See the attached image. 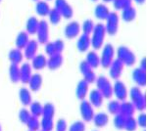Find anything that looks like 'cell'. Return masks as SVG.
<instances>
[{"label":"cell","instance_id":"cell-1","mask_svg":"<svg viewBox=\"0 0 147 131\" xmlns=\"http://www.w3.org/2000/svg\"><path fill=\"white\" fill-rule=\"evenodd\" d=\"M106 36L105 26L101 23H98L94 26L92 30V37L90 38V43L94 50H99L102 48L104 44V40Z\"/></svg>","mask_w":147,"mask_h":131},{"label":"cell","instance_id":"cell-2","mask_svg":"<svg viewBox=\"0 0 147 131\" xmlns=\"http://www.w3.org/2000/svg\"><path fill=\"white\" fill-rule=\"evenodd\" d=\"M129 98L136 110L143 112L146 108V98L138 86H134L129 90Z\"/></svg>","mask_w":147,"mask_h":131},{"label":"cell","instance_id":"cell-3","mask_svg":"<svg viewBox=\"0 0 147 131\" xmlns=\"http://www.w3.org/2000/svg\"><path fill=\"white\" fill-rule=\"evenodd\" d=\"M117 57L125 66H127V67H132L136 62V54H134L129 47L124 46V45L118 47Z\"/></svg>","mask_w":147,"mask_h":131},{"label":"cell","instance_id":"cell-4","mask_svg":"<svg viewBox=\"0 0 147 131\" xmlns=\"http://www.w3.org/2000/svg\"><path fill=\"white\" fill-rule=\"evenodd\" d=\"M96 86L97 90H99L102 96L106 99H110L113 96V86L111 84L110 80L104 75L96 77Z\"/></svg>","mask_w":147,"mask_h":131},{"label":"cell","instance_id":"cell-5","mask_svg":"<svg viewBox=\"0 0 147 131\" xmlns=\"http://www.w3.org/2000/svg\"><path fill=\"white\" fill-rule=\"evenodd\" d=\"M114 55H115V49L113 45L110 43L104 45L100 57V65L104 69H108L110 67L114 60Z\"/></svg>","mask_w":147,"mask_h":131},{"label":"cell","instance_id":"cell-6","mask_svg":"<svg viewBox=\"0 0 147 131\" xmlns=\"http://www.w3.org/2000/svg\"><path fill=\"white\" fill-rule=\"evenodd\" d=\"M119 21L120 18L117 12H110L108 17L106 18V33L110 35H115L119 30Z\"/></svg>","mask_w":147,"mask_h":131},{"label":"cell","instance_id":"cell-7","mask_svg":"<svg viewBox=\"0 0 147 131\" xmlns=\"http://www.w3.org/2000/svg\"><path fill=\"white\" fill-rule=\"evenodd\" d=\"M80 112L82 120L86 122H90L94 116V110L92 105L87 100H82L80 105Z\"/></svg>","mask_w":147,"mask_h":131},{"label":"cell","instance_id":"cell-8","mask_svg":"<svg viewBox=\"0 0 147 131\" xmlns=\"http://www.w3.org/2000/svg\"><path fill=\"white\" fill-rule=\"evenodd\" d=\"M37 42L41 44H45L49 39V27L48 23L45 20H41L38 23V28L36 30Z\"/></svg>","mask_w":147,"mask_h":131},{"label":"cell","instance_id":"cell-9","mask_svg":"<svg viewBox=\"0 0 147 131\" xmlns=\"http://www.w3.org/2000/svg\"><path fill=\"white\" fill-rule=\"evenodd\" d=\"M80 73H82L84 79L88 83V84L95 82L96 75L94 73L93 69H92L85 61H82L80 63Z\"/></svg>","mask_w":147,"mask_h":131},{"label":"cell","instance_id":"cell-10","mask_svg":"<svg viewBox=\"0 0 147 131\" xmlns=\"http://www.w3.org/2000/svg\"><path fill=\"white\" fill-rule=\"evenodd\" d=\"M113 94H115L118 101H125L127 98V89L125 83L119 79H116L113 85Z\"/></svg>","mask_w":147,"mask_h":131},{"label":"cell","instance_id":"cell-11","mask_svg":"<svg viewBox=\"0 0 147 131\" xmlns=\"http://www.w3.org/2000/svg\"><path fill=\"white\" fill-rule=\"evenodd\" d=\"M80 25L77 21H72L64 28V34L68 39H73L80 34Z\"/></svg>","mask_w":147,"mask_h":131},{"label":"cell","instance_id":"cell-12","mask_svg":"<svg viewBox=\"0 0 147 131\" xmlns=\"http://www.w3.org/2000/svg\"><path fill=\"white\" fill-rule=\"evenodd\" d=\"M125 65L121 62L119 59H116L113 60V62L111 63L110 67H109V73H110V77L113 79H119L120 77L122 75L123 70H124Z\"/></svg>","mask_w":147,"mask_h":131},{"label":"cell","instance_id":"cell-13","mask_svg":"<svg viewBox=\"0 0 147 131\" xmlns=\"http://www.w3.org/2000/svg\"><path fill=\"white\" fill-rule=\"evenodd\" d=\"M24 56L28 59V60H32V58L36 55V52L38 50V42L35 39H32L28 42L26 47L24 48Z\"/></svg>","mask_w":147,"mask_h":131},{"label":"cell","instance_id":"cell-14","mask_svg":"<svg viewBox=\"0 0 147 131\" xmlns=\"http://www.w3.org/2000/svg\"><path fill=\"white\" fill-rule=\"evenodd\" d=\"M63 56L62 54H54L52 56H49V59L47 60V64H46V67L51 71H55V70H58L61 66L63 65Z\"/></svg>","mask_w":147,"mask_h":131},{"label":"cell","instance_id":"cell-15","mask_svg":"<svg viewBox=\"0 0 147 131\" xmlns=\"http://www.w3.org/2000/svg\"><path fill=\"white\" fill-rule=\"evenodd\" d=\"M32 75V68L28 63H24L20 68V81L27 84Z\"/></svg>","mask_w":147,"mask_h":131},{"label":"cell","instance_id":"cell-16","mask_svg":"<svg viewBox=\"0 0 147 131\" xmlns=\"http://www.w3.org/2000/svg\"><path fill=\"white\" fill-rule=\"evenodd\" d=\"M131 77L134 81L138 86H145L146 85V73L140 68H136L132 71Z\"/></svg>","mask_w":147,"mask_h":131},{"label":"cell","instance_id":"cell-17","mask_svg":"<svg viewBox=\"0 0 147 131\" xmlns=\"http://www.w3.org/2000/svg\"><path fill=\"white\" fill-rule=\"evenodd\" d=\"M88 89H89V84L85 81L84 79L80 80L79 83L77 85V88H76V95H77L78 99L80 100H84L85 97L87 96V93H88Z\"/></svg>","mask_w":147,"mask_h":131},{"label":"cell","instance_id":"cell-18","mask_svg":"<svg viewBox=\"0 0 147 131\" xmlns=\"http://www.w3.org/2000/svg\"><path fill=\"white\" fill-rule=\"evenodd\" d=\"M104 97L102 96L100 91L97 89L91 90L89 93V103L92 105V107L94 108H100L103 104Z\"/></svg>","mask_w":147,"mask_h":131},{"label":"cell","instance_id":"cell-19","mask_svg":"<svg viewBox=\"0 0 147 131\" xmlns=\"http://www.w3.org/2000/svg\"><path fill=\"white\" fill-rule=\"evenodd\" d=\"M90 45V36L88 34H84V33L80 35L77 41V48L80 53L86 52Z\"/></svg>","mask_w":147,"mask_h":131},{"label":"cell","instance_id":"cell-20","mask_svg":"<svg viewBox=\"0 0 147 131\" xmlns=\"http://www.w3.org/2000/svg\"><path fill=\"white\" fill-rule=\"evenodd\" d=\"M136 113V108L129 101H123L120 105V114L125 118L132 116Z\"/></svg>","mask_w":147,"mask_h":131},{"label":"cell","instance_id":"cell-21","mask_svg":"<svg viewBox=\"0 0 147 131\" xmlns=\"http://www.w3.org/2000/svg\"><path fill=\"white\" fill-rule=\"evenodd\" d=\"M46 64H47V59L43 54L35 55L34 58L32 59V68H34L36 71L43 70L46 67Z\"/></svg>","mask_w":147,"mask_h":131},{"label":"cell","instance_id":"cell-22","mask_svg":"<svg viewBox=\"0 0 147 131\" xmlns=\"http://www.w3.org/2000/svg\"><path fill=\"white\" fill-rule=\"evenodd\" d=\"M42 81H43V78H42L41 75H39V73L32 75L30 80H28V85H30V90L34 92L38 91L42 85Z\"/></svg>","mask_w":147,"mask_h":131},{"label":"cell","instance_id":"cell-23","mask_svg":"<svg viewBox=\"0 0 147 131\" xmlns=\"http://www.w3.org/2000/svg\"><path fill=\"white\" fill-rule=\"evenodd\" d=\"M50 6L44 0H37V2L35 3V12L37 15L41 17L48 16L49 12H50Z\"/></svg>","mask_w":147,"mask_h":131},{"label":"cell","instance_id":"cell-24","mask_svg":"<svg viewBox=\"0 0 147 131\" xmlns=\"http://www.w3.org/2000/svg\"><path fill=\"white\" fill-rule=\"evenodd\" d=\"M94 122V125L96 127H104L108 124L109 122V116L104 112H101V113H98L96 115H94L93 118H92Z\"/></svg>","mask_w":147,"mask_h":131},{"label":"cell","instance_id":"cell-25","mask_svg":"<svg viewBox=\"0 0 147 131\" xmlns=\"http://www.w3.org/2000/svg\"><path fill=\"white\" fill-rule=\"evenodd\" d=\"M30 34L27 32H20L18 33L17 37L15 40V45L18 49L23 50L26 47V45L28 44V42L30 41Z\"/></svg>","mask_w":147,"mask_h":131},{"label":"cell","instance_id":"cell-26","mask_svg":"<svg viewBox=\"0 0 147 131\" xmlns=\"http://www.w3.org/2000/svg\"><path fill=\"white\" fill-rule=\"evenodd\" d=\"M19 99H20V102L24 106H30V104L32 102L30 91L26 87L20 88V90H19Z\"/></svg>","mask_w":147,"mask_h":131},{"label":"cell","instance_id":"cell-27","mask_svg":"<svg viewBox=\"0 0 147 131\" xmlns=\"http://www.w3.org/2000/svg\"><path fill=\"white\" fill-rule=\"evenodd\" d=\"M109 13V8L105 4H97L94 8V16L96 17L98 20H106V18L108 17Z\"/></svg>","mask_w":147,"mask_h":131},{"label":"cell","instance_id":"cell-28","mask_svg":"<svg viewBox=\"0 0 147 131\" xmlns=\"http://www.w3.org/2000/svg\"><path fill=\"white\" fill-rule=\"evenodd\" d=\"M38 23L39 21L37 20L36 17L34 16L30 17L27 20V23H26V32L28 34H35L37 28H38Z\"/></svg>","mask_w":147,"mask_h":131},{"label":"cell","instance_id":"cell-29","mask_svg":"<svg viewBox=\"0 0 147 131\" xmlns=\"http://www.w3.org/2000/svg\"><path fill=\"white\" fill-rule=\"evenodd\" d=\"M122 19L123 21H125V22H132V21L136 19V8H134V6H129L127 7V8L123 9L122 10Z\"/></svg>","mask_w":147,"mask_h":131},{"label":"cell","instance_id":"cell-30","mask_svg":"<svg viewBox=\"0 0 147 131\" xmlns=\"http://www.w3.org/2000/svg\"><path fill=\"white\" fill-rule=\"evenodd\" d=\"M8 58L12 64H15V65H19L23 62L24 59V54L22 53L20 49L18 48H14L10 50L8 54Z\"/></svg>","mask_w":147,"mask_h":131},{"label":"cell","instance_id":"cell-31","mask_svg":"<svg viewBox=\"0 0 147 131\" xmlns=\"http://www.w3.org/2000/svg\"><path fill=\"white\" fill-rule=\"evenodd\" d=\"M91 67L92 69H97L100 65V57L95 51H89L86 55V59L84 60Z\"/></svg>","mask_w":147,"mask_h":131},{"label":"cell","instance_id":"cell-32","mask_svg":"<svg viewBox=\"0 0 147 131\" xmlns=\"http://www.w3.org/2000/svg\"><path fill=\"white\" fill-rule=\"evenodd\" d=\"M9 77L13 83H17L20 81V68L18 65L11 64L9 68Z\"/></svg>","mask_w":147,"mask_h":131},{"label":"cell","instance_id":"cell-33","mask_svg":"<svg viewBox=\"0 0 147 131\" xmlns=\"http://www.w3.org/2000/svg\"><path fill=\"white\" fill-rule=\"evenodd\" d=\"M42 108L43 106L41 105V103L37 101L32 102L30 104V113L32 116H35V118H40L42 116Z\"/></svg>","mask_w":147,"mask_h":131},{"label":"cell","instance_id":"cell-34","mask_svg":"<svg viewBox=\"0 0 147 131\" xmlns=\"http://www.w3.org/2000/svg\"><path fill=\"white\" fill-rule=\"evenodd\" d=\"M55 116V107L52 103H46L42 108V118H53Z\"/></svg>","mask_w":147,"mask_h":131},{"label":"cell","instance_id":"cell-35","mask_svg":"<svg viewBox=\"0 0 147 131\" xmlns=\"http://www.w3.org/2000/svg\"><path fill=\"white\" fill-rule=\"evenodd\" d=\"M48 16H49V21H50V23L52 25H58V24L61 22L62 16H61V13L57 10L56 8L50 9V12H49Z\"/></svg>","mask_w":147,"mask_h":131},{"label":"cell","instance_id":"cell-36","mask_svg":"<svg viewBox=\"0 0 147 131\" xmlns=\"http://www.w3.org/2000/svg\"><path fill=\"white\" fill-rule=\"evenodd\" d=\"M124 129L127 131H136L137 129V122L134 116H127L125 118Z\"/></svg>","mask_w":147,"mask_h":131},{"label":"cell","instance_id":"cell-37","mask_svg":"<svg viewBox=\"0 0 147 131\" xmlns=\"http://www.w3.org/2000/svg\"><path fill=\"white\" fill-rule=\"evenodd\" d=\"M27 126L28 128V131H38L40 128V121L38 118H35V116H32L27 122Z\"/></svg>","mask_w":147,"mask_h":131},{"label":"cell","instance_id":"cell-38","mask_svg":"<svg viewBox=\"0 0 147 131\" xmlns=\"http://www.w3.org/2000/svg\"><path fill=\"white\" fill-rule=\"evenodd\" d=\"M120 105L121 103L118 100H112L108 103L107 109L108 112L111 114V115H117V114H120Z\"/></svg>","mask_w":147,"mask_h":131},{"label":"cell","instance_id":"cell-39","mask_svg":"<svg viewBox=\"0 0 147 131\" xmlns=\"http://www.w3.org/2000/svg\"><path fill=\"white\" fill-rule=\"evenodd\" d=\"M94 23L93 21L91 20V19H86V20L84 21V23H82V32L84 33V34H90L92 32V30H93L94 28Z\"/></svg>","mask_w":147,"mask_h":131},{"label":"cell","instance_id":"cell-40","mask_svg":"<svg viewBox=\"0 0 147 131\" xmlns=\"http://www.w3.org/2000/svg\"><path fill=\"white\" fill-rule=\"evenodd\" d=\"M59 12L61 13V16H63L65 19H71L74 15V9L73 7L70 5V4L66 3L62 8L59 10Z\"/></svg>","mask_w":147,"mask_h":131},{"label":"cell","instance_id":"cell-41","mask_svg":"<svg viewBox=\"0 0 147 131\" xmlns=\"http://www.w3.org/2000/svg\"><path fill=\"white\" fill-rule=\"evenodd\" d=\"M125 121V116L121 115V114H117V115H115V118H114V120H113L114 126L119 130L124 129Z\"/></svg>","mask_w":147,"mask_h":131},{"label":"cell","instance_id":"cell-42","mask_svg":"<svg viewBox=\"0 0 147 131\" xmlns=\"http://www.w3.org/2000/svg\"><path fill=\"white\" fill-rule=\"evenodd\" d=\"M42 131H52L54 128V121L53 118H42L41 122H40Z\"/></svg>","mask_w":147,"mask_h":131},{"label":"cell","instance_id":"cell-43","mask_svg":"<svg viewBox=\"0 0 147 131\" xmlns=\"http://www.w3.org/2000/svg\"><path fill=\"white\" fill-rule=\"evenodd\" d=\"M131 5V0H113V6L117 10H123Z\"/></svg>","mask_w":147,"mask_h":131},{"label":"cell","instance_id":"cell-44","mask_svg":"<svg viewBox=\"0 0 147 131\" xmlns=\"http://www.w3.org/2000/svg\"><path fill=\"white\" fill-rule=\"evenodd\" d=\"M85 124L84 121H75L70 125V127L68 128V131H85Z\"/></svg>","mask_w":147,"mask_h":131},{"label":"cell","instance_id":"cell-45","mask_svg":"<svg viewBox=\"0 0 147 131\" xmlns=\"http://www.w3.org/2000/svg\"><path fill=\"white\" fill-rule=\"evenodd\" d=\"M30 116H32V115H30V111H28L27 109H22L20 111V113H19V120L24 124H27V122L30 118Z\"/></svg>","mask_w":147,"mask_h":131},{"label":"cell","instance_id":"cell-46","mask_svg":"<svg viewBox=\"0 0 147 131\" xmlns=\"http://www.w3.org/2000/svg\"><path fill=\"white\" fill-rule=\"evenodd\" d=\"M56 131H67L68 130V123L65 118H59L55 125Z\"/></svg>","mask_w":147,"mask_h":131},{"label":"cell","instance_id":"cell-47","mask_svg":"<svg viewBox=\"0 0 147 131\" xmlns=\"http://www.w3.org/2000/svg\"><path fill=\"white\" fill-rule=\"evenodd\" d=\"M54 46H55V50H56V53L58 54H62L63 50L65 49V43L62 39H57L55 41L53 42Z\"/></svg>","mask_w":147,"mask_h":131},{"label":"cell","instance_id":"cell-48","mask_svg":"<svg viewBox=\"0 0 147 131\" xmlns=\"http://www.w3.org/2000/svg\"><path fill=\"white\" fill-rule=\"evenodd\" d=\"M45 53L48 56H52V55L56 54L55 46H54L53 42H46L45 43Z\"/></svg>","mask_w":147,"mask_h":131},{"label":"cell","instance_id":"cell-49","mask_svg":"<svg viewBox=\"0 0 147 131\" xmlns=\"http://www.w3.org/2000/svg\"><path fill=\"white\" fill-rule=\"evenodd\" d=\"M136 122H137V125H139L140 127L144 128L146 126V115L145 114H140L138 116L136 120Z\"/></svg>","mask_w":147,"mask_h":131},{"label":"cell","instance_id":"cell-50","mask_svg":"<svg viewBox=\"0 0 147 131\" xmlns=\"http://www.w3.org/2000/svg\"><path fill=\"white\" fill-rule=\"evenodd\" d=\"M146 59L145 58H143L141 60V62H140V67L139 68L141 69V70H143V71H145L146 70Z\"/></svg>","mask_w":147,"mask_h":131},{"label":"cell","instance_id":"cell-51","mask_svg":"<svg viewBox=\"0 0 147 131\" xmlns=\"http://www.w3.org/2000/svg\"><path fill=\"white\" fill-rule=\"evenodd\" d=\"M136 1V3L137 4H143L144 2H145V0H134Z\"/></svg>","mask_w":147,"mask_h":131},{"label":"cell","instance_id":"cell-52","mask_svg":"<svg viewBox=\"0 0 147 131\" xmlns=\"http://www.w3.org/2000/svg\"><path fill=\"white\" fill-rule=\"evenodd\" d=\"M104 2H112L113 0H103Z\"/></svg>","mask_w":147,"mask_h":131},{"label":"cell","instance_id":"cell-53","mask_svg":"<svg viewBox=\"0 0 147 131\" xmlns=\"http://www.w3.org/2000/svg\"><path fill=\"white\" fill-rule=\"evenodd\" d=\"M0 131H1V125H0Z\"/></svg>","mask_w":147,"mask_h":131},{"label":"cell","instance_id":"cell-54","mask_svg":"<svg viewBox=\"0 0 147 131\" xmlns=\"http://www.w3.org/2000/svg\"><path fill=\"white\" fill-rule=\"evenodd\" d=\"M91 1H97V0H91Z\"/></svg>","mask_w":147,"mask_h":131},{"label":"cell","instance_id":"cell-55","mask_svg":"<svg viewBox=\"0 0 147 131\" xmlns=\"http://www.w3.org/2000/svg\"><path fill=\"white\" fill-rule=\"evenodd\" d=\"M0 1H1V0H0Z\"/></svg>","mask_w":147,"mask_h":131},{"label":"cell","instance_id":"cell-56","mask_svg":"<svg viewBox=\"0 0 147 131\" xmlns=\"http://www.w3.org/2000/svg\"><path fill=\"white\" fill-rule=\"evenodd\" d=\"M36 1H37V0H36Z\"/></svg>","mask_w":147,"mask_h":131},{"label":"cell","instance_id":"cell-57","mask_svg":"<svg viewBox=\"0 0 147 131\" xmlns=\"http://www.w3.org/2000/svg\"><path fill=\"white\" fill-rule=\"evenodd\" d=\"M41 131H42V130H41Z\"/></svg>","mask_w":147,"mask_h":131}]
</instances>
